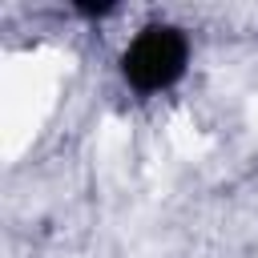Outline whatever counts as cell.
Segmentation results:
<instances>
[{
	"mask_svg": "<svg viewBox=\"0 0 258 258\" xmlns=\"http://www.w3.org/2000/svg\"><path fill=\"white\" fill-rule=\"evenodd\" d=\"M185 64V40L173 28H145L125 52V77L137 89H161L177 81Z\"/></svg>",
	"mask_w": 258,
	"mask_h": 258,
	"instance_id": "6da1fadb",
	"label": "cell"
}]
</instances>
